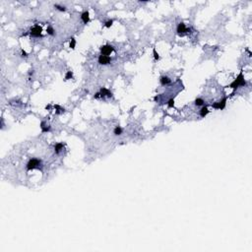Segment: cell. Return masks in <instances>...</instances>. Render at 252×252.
I'll return each instance as SVG.
<instances>
[{
  "instance_id": "cell-1",
  "label": "cell",
  "mask_w": 252,
  "mask_h": 252,
  "mask_svg": "<svg viewBox=\"0 0 252 252\" xmlns=\"http://www.w3.org/2000/svg\"><path fill=\"white\" fill-rule=\"evenodd\" d=\"M246 85V81L244 80V76H243V73H242V71H240V73H239V75L236 77V79H234V81L233 82H231L229 86H227L228 88H232L233 90H236L238 87H240V86H245Z\"/></svg>"
},
{
  "instance_id": "cell-2",
  "label": "cell",
  "mask_w": 252,
  "mask_h": 252,
  "mask_svg": "<svg viewBox=\"0 0 252 252\" xmlns=\"http://www.w3.org/2000/svg\"><path fill=\"white\" fill-rule=\"evenodd\" d=\"M41 166V162L37 159H31L27 164V170H32V169H36V168H40Z\"/></svg>"
},
{
  "instance_id": "cell-3",
  "label": "cell",
  "mask_w": 252,
  "mask_h": 252,
  "mask_svg": "<svg viewBox=\"0 0 252 252\" xmlns=\"http://www.w3.org/2000/svg\"><path fill=\"white\" fill-rule=\"evenodd\" d=\"M41 32H42V28H41L40 26H38V25H36V26H34L33 28L31 29V31H30V36H35V37L42 36Z\"/></svg>"
},
{
  "instance_id": "cell-4",
  "label": "cell",
  "mask_w": 252,
  "mask_h": 252,
  "mask_svg": "<svg viewBox=\"0 0 252 252\" xmlns=\"http://www.w3.org/2000/svg\"><path fill=\"white\" fill-rule=\"evenodd\" d=\"M226 101H227V98L224 97L221 101L214 103L212 105V108H215V109H224V108H225V106H226Z\"/></svg>"
},
{
  "instance_id": "cell-5",
  "label": "cell",
  "mask_w": 252,
  "mask_h": 252,
  "mask_svg": "<svg viewBox=\"0 0 252 252\" xmlns=\"http://www.w3.org/2000/svg\"><path fill=\"white\" fill-rule=\"evenodd\" d=\"M114 51V48L112 45H109V44H105L101 47V52L103 55H107L108 56L111 52Z\"/></svg>"
},
{
  "instance_id": "cell-6",
  "label": "cell",
  "mask_w": 252,
  "mask_h": 252,
  "mask_svg": "<svg viewBox=\"0 0 252 252\" xmlns=\"http://www.w3.org/2000/svg\"><path fill=\"white\" fill-rule=\"evenodd\" d=\"M176 32H177V34L179 36H183V35L187 34L189 32V30L186 28L184 23H179L178 26H177V29H176Z\"/></svg>"
},
{
  "instance_id": "cell-7",
  "label": "cell",
  "mask_w": 252,
  "mask_h": 252,
  "mask_svg": "<svg viewBox=\"0 0 252 252\" xmlns=\"http://www.w3.org/2000/svg\"><path fill=\"white\" fill-rule=\"evenodd\" d=\"M110 61H111V58L109 56L103 55V54L99 56V63L101 65H108L110 63Z\"/></svg>"
},
{
  "instance_id": "cell-8",
  "label": "cell",
  "mask_w": 252,
  "mask_h": 252,
  "mask_svg": "<svg viewBox=\"0 0 252 252\" xmlns=\"http://www.w3.org/2000/svg\"><path fill=\"white\" fill-rule=\"evenodd\" d=\"M100 94H101V97H102V98H106V97L110 98V97L112 96L111 92H110V91H108L107 88H102V89H101V91H100Z\"/></svg>"
},
{
  "instance_id": "cell-9",
  "label": "cell",
  "mask_w": 252,
  "mask_h": 252,
  "mask_svg": "<svg viewBox=\"0 0 252 252\" xmlns=\"http://www.w3.org/2000/svg\"><path fill=\"white\" fill-rule=\"evenodd\" d=\"M81 19H82V21H83V23H84V24L89 23V21H90V14H89V12H88V11H85V12L82 13V15H81Z\"/></svg>"
},
{
  "instance_id": "cell-10",
  "label": "cell",
  "mask_w": 252,
  "mask_h": 252,
  "mask_svg": "<svg viewBox=\"0 0 252 252\" xmlns=\"http://www.w3.org/2000/svg\"><path fill=\"white\" fill-rule=\"evenodd\" d=\"M40 128H41V132H42V133L50 131V127L47 126L46 123H45L44 121H41V122H40Z\"/></svg>"
},
{
  "instance_id": "cell-11",
  "label": "cell",
  "mask_w": 252,
  "mask_h": 252,
  "mask_svg": "<svg viewBox=\"0 0 252 252\" xmlns=\"http://www.w3.org/2000/svg\"><path fill=\"white\" fill-rule=\"evenodd\" d=\"M63 147H64L63 143H57L54 146V152H55V154H59L63 150Z\"/></svg>"
},
{
  "instance_id": "cell-12",
  "label": "cell",
  "mask_w": 252,
  "mask_h": 252,
  "mask_svg": "<svg viewBox=\"0 0 252 252\" xmlns=\"http://www.w3.org/2000/svg\"><path fill=\"white\" fill-rule=\"evenodd\" d=\"M160 82H161V84L165 86V85H168L170 83V79L167 76H162L161 79H160Z\"/></svg>"
},
{
  "instance_id": "cell-13",
  "label": "cell",
  "mask_w": 252,
  "mask_h": 252,
  "mask_svg": "<svg viewBox=\"0 0 252 252\" xmlns=\"http://www.w3.org/2000/svg\"><path fill=\"white\" fill-rule=\"evenodd\" d=\"M209 112H210V110L208 109L207 107H203V108L200 109V116H201V117H205Z\"/></svg>"
},
{
  "instance_id": "cell-14",
  "label": "cell",
  "mask_w": 252,
  "mask_h": 252,
  "mask_svg": "<svg viewBox=\"0 0 252 252\" xmlns=\"http://www.w3.org/2000/svg\"><path fill=\"white\" fill-rule=\"evenodd\" d=\"M113 133H114L116 136L121 135V134H122V128L119 127V126H116V127L114 128V130H113Z\"/></svg>"
},
{
  "instance_id": "cell-15",
  "label": "cell",
  "mask_w": 252,
  "mask_h": 252,
  "mask_svg": "<svg viewBox=\"0 0 252 252\" xmlns=\"http://www.w3.org/2000/svg\"><path fill=\"white\" fill-rule=\"evenodd\" d=\"M204 101L202 100V99H200V98H198L195 100V105H196L197 107H202V106H204Z\"/></svg>"
},
{
  "instance_id": "cell-16",
  "label": "cell",
  "mask_w": 252,
  "mask_h": 252,
  "mask_svg": "<svg viewBox=\"0 0 252 252\" xmlns=\"http://www.w3.org/2000/svg\"><path fill=\"white\" fill-rule=\"evenodd\" d=\"M46 32H47V34L48 35H50V36H54V34H55V32H54V29L52 28L51 26H48L47 29H46Z\"/></svg>"
},
{
  "instance_id": "cell-17",
  "label": "cell",
  "mask_w": 252,
  "mask_h": 252,
  "mask_svg": "<svg viewBox=\"0 0 252 252\" xmlns=\"http://www.w3.org/2000/svg\"><path fill=\"white\" fill-rule=\"evenodd\" d=\"M75 45H76V40H75V38H71V40H70V43H69V47L70 48H72V49H74L75 48Z\"/></svg>"
},
{
  "instance_id": "cell-18",
  "label": "cell",
  "mask_w": 252,
  "mask_h": 252,
  "mask_svg": "<svg viewBox=\"0 0 252 252\" xmlns=\"http://www.w3.org/2000/svg\"><path fill=\"white\" fill-rule=\"evenodd\" d=\"M54 108L57 109V110H56V113H57V114H59V113H61V112H64V108H60L58 105H55V106H54Z\"/></svg>"
},
{
  "instance_id": "cell-19",
  "label": "cell",
  "mask_w": 252,
  "mask_h": 252,
  "mask_svg": "<svg viewBox=\"0 0 252 252\" xmlns=\"http://www.w3.org/2000/svg\"><path fill=\"white\" fill-rule=\"evenodd\" d=\"M73 77V73L71 72V71H67V73H66V75H65V80H69V79H71Z\"/></svg>"
},
{
  "instance_id": "cell-20",
  "label": "cell",
  "mask_w": 252,
  "mask_h": 252,
  "mask_svg": "<svg viewBox=\"0 0 252 252\" xmlns=\"http://www.w3.org/2000/svg\"><path fill=\"white\" fill-rule=\"evenodd\" d=\"M54 7H55L57 10H59V11H61V12H64L66 9H65V7L64 6H60V5H58V4H55L54 5Z\"/></svg>"
},
{
  "instance_id": "cell-21",
  "label": "cell",
  "mask_w": 252,
  "mask_h": 252,
  "mask_svg": "<svg viewBox=\"0 0 252 252\" xmlns=\"http://www.w3.org/2000/svg\"><path fill=\"white\" fill-rule=\"evenodd\" d=\"M168 107L169 108L174 107V100H173V99H170V100L168 102Z\"/></svg>"
},
{
  "instance_id": "cell-22",
  "label": "cell",
  "mask_w": 252,
  "mask_h": 252,
  "mask_svg": "<svg viewBox=\"0 0 252 252\" xmlns=\"http://www.w3.org/2000/svg\"><path fill=\"white\" fill-rule=\"evenodd\" d=\"M153 53H154V58H155V60H159V59H160V55H159V53L157 52L156 48L153 49Z\"/></svg>"
},
{
  "instance_id": "cell-23",
  "label": "cell",
  "mask_w": 252,
  "mask_h": 252,
  "mask_svg": "<svg viewBox=\"0 0 252 252\" xmlns=\"http://www.w3.org/2000/svg\"><path fill=\"white\" fill-rule=\"evenodd\" d=\"M112 24H113V20H109V21L106 22L105 26H106V28H110V27L112 26Z\"/></svg>"
},
{
  "instance_id": "cell-24",
  "label": "cell",
  "mask_w": 252,
  "mask_h": 252,
  "mask_svg": "<svg viewBox=\"0 0 252 252\" xmlns=\"http://www.w3.org/2000/svg\"><path fill=\"white\" fill-rule=\"evenodd\" d=\"M21 53H22V57H27V56H28V53H27L25 50H23V49H22Z\"/></svg>"
},
{
  "instance_id": "cell-25",
  "label": "cell",
  "mask_w": 252,
  "mask_h": 252,
  "mask_svg": "<svg viewBox=\"0 0 252 252\" xmlns=\"http://www.w3.org/2000/svg\"><path fill=\"white\" fill-rule=\"evenodd\" d=\"M247 52H248V54H249V56H252V53H251V51L249 50V49H247Z\"/></svg>"
}]
</instances>
